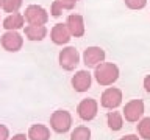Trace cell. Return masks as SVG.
Here are the masks:
<instances>
[{
	"instance_id": "cell-1",
	"label": "cell",
	"mask_w": 150,
	"mask_h": 140,
	"mask_svg": "<svg viewBox=\"0 0 150 140\" xmlns=\"http://www.w3.org/2000/svg\"><path fill=\"white\" fill-rule=\"evenodd\" d=\"M94 78L100 86H111L119 78V67L112 62H105L103 61L94 70Z\"/></svg>"
},
{
	"instance_id": "cell-2",
	"label": "cell",
	"mask_w": 150,
	"mask_h": 140,
	"mask_svg": "<svg viewBox=\"0 0 150 140\" xmlns=\"http://www.w3.org/2000/svg\"><path fill=\"white\" fill-rule=\"evenodd\" d=\"M23 19L28 25H45L49 22V13L39 5H28L23 13Z\"/></svg>"
},
{
	"instance_id": "cell-3",
	"label": "cell",
	"mask_w": 150,
	"mask_h": 140,
	"mask_svg": "<svg viewBox=\"0 0 150 140\" xmlns=\"http://www.w3.org/2000/svg\"><path fill=\"white\" fill-rule=\"evenodd\" d=\"M50 126L55 132L66 134L72 126V115L67 111H56L50 117Z\"/></svg>"
},
{
	"instance_id": "cell-4",
	"label": "cell",
	"mask_w": 150,
	"mask_h": 140,
	"mask_svg": "<svg viewBox=\"0 0 150 140\" xmlns=\"http://www.w3.org/2000/svg\"><path fill=\"white\" fill-rule=\"evenodd\" d=\"M58 59H59L61 67H63L64 70H67V72H70V70H74L78 65L80 53H78V50L75 48V47H66V48H63L59 51Z\"/></svg>"
},
{
	"instance_id": "cell-5",
	"label": "cell",
	"mask_w": 150,
	"mask_h": 140,
	"mask_svg": "<svg viewBox=\"0 0 150 140\" xmlns=\"http://www.w3.org/2000/svg\"><path fill=\"white\" fill-rule=\"evenodd\" d=\"M0 44H2L3 50L6 51H19L23 45V37L19 34L17 31H5L2 37H0Z\"/></svg>"
},
{
	"instance_id": "cell-6",
	"label": "cell",
	"mask_w": 150,
	"mask_h": 140,
	"mask_svg": "<svg viewBox=\"0 0 150 140\" xmlns=\"http://www.w3.org/2000/svg\"><path fill=\"white\" fill-rule=\"evenodd\" d=\"M97 111H98V104H97V101L94 100V98H84V100L80 101V104L77 107L78 117L83 121L94 120L96 115H97Z\"/></svg>"
},
{
	"instance_id": "cell-7",
	"label": "cell",
	"mask_w": 150,
	"mask_h": 140,
	"mask_svg": "<svg viewBox=\"0 0 150 140\" xmlns=\"http://www.w3.org/2000/svg\"><path fill=\"white\" fill-rule=\"evenodd\" d=\"M144 115V101L142 100H131L124 107V117L130 123H136Z\"/></svg>"
},
{
	"instance_id": "cell-8",
	"label": "cell",
	"mask_w": 150,
	"mask_h": 140,
	"mask_svg": "<svg viewBox=\"0 0 150 140\" xmlns=\"http://www.w3.org/2000/svg\"><path fill=\"white\" fill-rule=\"evenodd\" d=\"M100 103L105 109H116L117 106L122 103V90L117 87H108L106 90H103Z\"/></svg>"
},
{
	"instance_id": "cell-9",
	"label": "cell",
	"mask_w": 150,
	"mask_h": 140,
	"mask_svg": "<svg viewBox=\"0 0 150 140\" xmlns=\"http://www.w3.org/2000/svg\"><path fill=\"white\" fill-rule=\"evenodd\" d=\"M105 50L100 47H88L83 53V62L86 67H94L96 69L98 64L105 61Z\"/></svg>"
},
{
	"instance_id": "cell-10",
	"label": "cell",
	"mask_w": 150,
	"mask_h": 140,
	"mask_svg": "<svg viewBox=\"0 0 150 140\" xmlns=\"http://www.w3.org/2000/svg\"><path fill=\"white\" fill-rule=\"evenodd\" d=\"M66 27H67L70 36H74V37H81L84 34V31H86V28H84V19L80 14H70V16H67Z\"/></svg>"
},
{
	"instance_id": "cell-11",
	"label": "cell",
	"mask_w": 150,
	"mask_h": 140,
	"mask_svg": "<svg viewBox=\"0 0 150 140\" xmlns=\"http://www.w3.org/2000/svg\"><path fill=\"white\" fill-rule=\"evenodd\" d=\"M91 83H92V76L88 70H80L72 78V87L75 89V92H80V93L89 90Z\"/></svg>"
},
{
	"instance_id": "cell-12",
	"label": "cell",
	"mask_w": 150,
	"mask_h": 140,
	"mask_svg": "<svg viewBox=\"0 0 150 140\" xmlns=\"http://www.w3.org/2000/svg\"><path fill=\"white\" fill-rule=\"evenodd\" d=\"M50 39L55 45H64L70 41V33L66 23H56L50 31Z\"/></svg>"
},
{
	"instance_id": "cell-13",
	"label": "cell",
	"mask_w": 150,
	"mask_h": 140,
	"mask_svg": "<svg viewBox=\"0 0 150 140\" xmlns=\"http://www.w3.org/2000/svg\"><path fill=\"white\" fill-rule=\"evenodd\" d=\"M6 31H17L21 28L25 27V19H23L22 14L19 13H13L9 14L8 17L3 19V25H2Z\"/></svg>"
},
{
	"instance_id": "cell-14",
	"label": "cell",
	"mask_w": 150,
	"mask_h": 140,
	"mask_svg": "<svg viewBox=\"0 0 150 140\" xmlns=\"http://www.w3.org/2000/svg\"><path fill=\"white\" fill-rule=\"evenodd\" d=\"M23 33L28 41H42L47 36V28L45 25H27L23 27Z\"/></svg>"
},
{
	"instance_id": "cell-15",
	"label": "cell",
	"mask_w": 150,
	"mask_h": 140,
	"mask_svg": "<svg viewBox=\"0 0 150 140\" xmlns=\"http://www.w3.org/2000/svg\"><path fill=\"white\" fill-rule=\"evenodd\" d=\"M27 137L30 140H49L50 139V129L45 125H33L28 129Z\"/></svg>"
},
{
	"instance_id": "cell-16",
	"label": "cell",
	"mask_w": 150,
	"mask_h": 140,
	"mask_svg": "<svg viewBox=\"0 0 150 140\" xmlns=\"http://www.w3.org/2000/svg\"><path fill=\"white\" fill-rule=\"evenodd\" d=\"M75 6L74 2H69V0H55L50 6V16L53 17H59L63 11H70Z\"/></svg>"
},
{
	"instance_id": "cell-17",
	"label": "cell",
	"mask_w": 150,
	"mask_h": 140,
	"mask_svg": "<svg viewBox=\"0 0 150 140\" xmlns=\"http://www.w3.org/2000/svg\"><path fill=\"white\" fill-rule=\"evenodd\" d=\"M106 125L111 131H120L122 126H124V117H122L119 112H108Z\"/></svg>"
},
{
	"instance_id": "cell-18",
	"label": "cell",
	"mask_w": 150,
	"mask_h": 140,
	"mask_svg": "<svg viewBox=\"0 0 150 140\" xmlns=\"http://www.w3.org/2000/svg\"><path fill=\"white\" fill-rule=\"evenodd\" d=\"M138 134L144 140H150V117H144L138 121Z\"/></svg>"
},
{
	"instance_id": "cell-19",
	"label": "cell",
	"mask_w": 150,
	"mask_h": 140,
	"mask_svg": "<svg viewBox=\"0 0 150 140\" xmlns=\"http://www.w3.org/2000/svg\"><path fill=\"white\" fill-rule=\"evenodd\" d=\"M70 140H91V131L86 126H77L70 134Z\"/></svg>"
},
{
	"instance_id": "cell-20",
	"label": "cell",
	"mask_w": 150,
	"mask_h": 140,
	"mask_svg": "<svg viewBox=\"0 0 150 140\" xmlns=\"http://www.w3.org/2000/svg\"><path fill=\"white\" fill-rule=\"evenodd\" d=\"M22 3H23V0H3L2 9H3L5 13L13 14V13H17L19 11V8L22 6Z\"/></svg>"
},
{
	"instance_id": "cell-21",
	"label": "cell",
	"mask_w": 150,
	"mask_h": 140,
	"mask_svg": "<svg viewBox=\"0 0 150 140\" xmlns=\"http://www.w3.org/2000/svg\"><path fill=\"white\" fill-rule=\"evenodd\" d=\"M149 0H124L125 6L128 9H133V11H139V9H144L145 5H147Z\"/></svg>"
},
{
	"instance_id": "cell-22",
	"label": "cell",
	"mask_w": 150,
	"mask_h": 140,
	"mask_svg": "<svg viewBox=\"0 0 150 140\" xmlns=\"http://www.w3.org/2000/svg\"><path fill=\"white\" fill-rule=\"evenodd\" d=\"M0 140H9V131L5 125H0Z\"/></svg>"
},
{
	"instance_id": "cell-23",
	"label": "cell",
	"mask_w": 150,
	"mask_h": 140,
	"mask_svg": "<svg viewBox=\"0 0 150 140\" xmlns=\"http://www.w3.org/2000/svg\"><path fill=\"white\" fill-rule=\"evenodd\" d=\"M144 89L147 93H150V75H147V76L144 78Z\"/></svg>"
},
{
	"instance_id": "cell-24",
	"label": "cell",
	"mask_w": 150,
	"mask_h": 140,
	"mask_svg": "<svg viewBox=\"0 0 150 140\" xmlns=\"http://www.w3.org/2000/svg\"><path fill=\"white\" fill-rule=\"evenodd\" d=\"M9 140H28V139H27L25 134H16L14 137H11Z\"/></svg>"
},
{
	"instance_id": "cell-25",
	"label": "cell",
	"mask_w": 150,
	"mask_h": 140,
	"mask_svg": "<svg viewBox=\"0 0 150 140\" xmlns=\"http://www.w3.org/2000/svg\"><path fill=\"white\" fill-rule=\"evenodd\" d=\"M119 140H139L138 135H133V134H128V135H125V137H122Z\"/></svg>"
},
{
	"instance_id": "cell-26",
	"label": "cell",
	"mask_w": 150,
	"mask_h": 140,
	"mask_svg": "<svg viewBox=\"0 0 150 140\" xmlns=\"http://www.w3.org/2000/svg\"><path fill=\"white\" fill-rule=\"evenodd\" d=\"M69 2H74V3H77V2H78V0H69Z\"/></svg>"
},
{
	"instance_id": "cell-27",
	"label": "cell",
	"mask_w": 150,
	"mask_h": 140,
	"mask_svg": "<svg viewBox=\"0 0 150 140\" xmlns=\"http://www.w3.org/2000/svg\"><path fill=\"white\" fill-rule=\"evenodd\" d=\"M2 5H3V0H0V8H2Z\"/></svg>"
}]
</instances>
